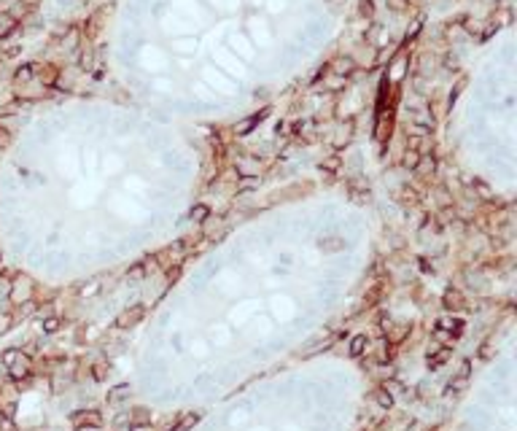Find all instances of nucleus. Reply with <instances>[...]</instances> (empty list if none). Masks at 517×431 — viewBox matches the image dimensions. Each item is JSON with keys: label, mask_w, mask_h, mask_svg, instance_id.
Instances as JSON below:
<instances>
[{"label": "nucleus", "mask_w": 517, "mask_h": 431, "mask_svg": "<svg viewBox=\"0 0 517 431\" xmlns=\"http://www.w3.org/2000/svg\"><path fill=\"white\" fill-rule=\"evenodd\" d=\"M16 27V19L11 14H0V35H8L11 30Z\"/></svg>", "instance_id": "obj_1"}, {"label": "nucleus", "mask_w": 517, "mask_h": 431, "mask_svg": "<svg viewBox=\"0 0 517 431\" xmlns=\"http://www.w3.org/2000/svg\"><path fill=\"white\" fill-rule=\"evenodd\" d=\"M377 402H380V407H390V396L388 394H377Z\"/></svg>", "instance_id": "obj_4"}, {"label": "nucleus", "mask_w": 517, "mask_h": 431, "mask_svg": "<svg viewBox=\"0 0 517 431\" xmlns=\"http://www.w3.org/2000/svg\"><path fill=\"white\" fill-rule=\"evenodd\" d=\"M364 342H367V340H364V337H356V340H353V345H350V353H353V356H359L361 350H364Z\"/></svg>", "instance_id": "obj_3"}, {"label": "nucleus", "mask_w": 517, "mask_h": 431, "mask_svg": "<svg viewBox=\"0 0 517 431\" xmlns=\"http://www.w3.org/2000/svg\"><path fill=\"white\" fill-rule=\"evenodd\" d=\"M140 315H143V310H140V307H135V310H132V313L122 315V326H129V323H135V321H137V318H140Z\"/></svg>", "instance_id": "obj_2"}, {"label": "nucleus", "mask_w": 517, "mask_h": 431, "mask_svg": "<svg viewBox=\"0 0 517 431\" xmlns=\"http://www.w3.org/2000/svg\"><path fill=\"white\" fill-rule=\"evenodd\" d=\"M57 326H59V321H57V318H51V321H46V331H54Z\"/></svg>", "instance_id": "obj_5"}]
</instances>
